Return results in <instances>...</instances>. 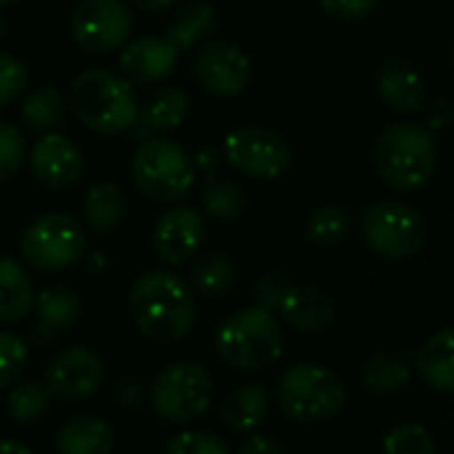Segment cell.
Here are the masks:
<instances>
[{
	"mask_svg": "<svg viewBox=\"0 0 454 454\" xmlns=\"http://www.w3.org/2000/svg\"><path fill=\"white\" fill-rule=\"evenodd\" d=\"M35 286L25 265L14 257H0V324H20L33 313Z\"/></svg>",
	"mask_w": 454,
	"mask_h": 454,
	"instance_id": "cell-25",
	"label": "cell"
},
{
	"mask_svg": "<svg viewBox=\"0 0 454 454\" xmlns=\"http://www.w3.org/2000/svg\"><path fill=\"white\" fill-rule=\"evenodd\" d=\"M30 361V348L22 334L0 329V390L12 387L17 380L25 377Z\"/></svg>",
	"mask_w": 454,
	"mask_h": 454,
	"instance_id": "cell-34",
	"label": "cell"
},
{
	"mask_svg": "<svg viewBox=\"0 0 454 454\" xmlns=\"http://www.w3.org/2000/svg\"><path fill=\"white\" fill-rule=\"evenodd\" d=\"M382 454H438V449L425 425L398 422L382 435Z\"/></svg>",
	"mask_w": 454,
	"mask_h": 454,
	"instance_id": "cell-33",
	"label": "cell"
},
{
	"mask_svg": "<svg viewBox=\"0 0 454 454\" xmlns=\"http://www.w3.org/2000/svg\"><path fill=\"white\" fill-rule=\"evenodd\" d=\"M107 380L105 358L83 345L65 348L46 366V385L54 398L65 403H83L94 398Z\"/></svg>",
	"mask_w": 454,
	"mask_h": 454,
	"instance_id": "cell-13",
	"label": "cell"
},
{
	"mask_svg": "<svg viewBox=\"0 0 454 454\" xmlns=\"http://www.w3.org/2000/svg\"><path fill=\"white\" fill-rule=\"evenodd\" d=\"M129 313L147 340L158 345L182 342L195 324L192 286L171 270H147L129 292Z\"/></svg>",
	"mask_w": 454,
	"mask_h": 454,
	"instance_id": "cell-1",
	"label": "cell"
},
{
	"mask_svg": "<svg viewBox=\"0 0 454 454\" xmlns=\"http://www.w3.org/2000/svg\"><path fill=\"white\" fill-rule=\"evenodd\" d=\"M129 4L137 6L145 14H163V12H168L176 4V0H129Z\"/></svg>",
	"mask_w": 454,
	"mask_h": 454,
	"instance_id": "cell-43",
	"label": "cell"
},
{
	"mask_svg": "<svg viewBox=\"0 0 454 454\" xmlns=\"http://www.w3.org/2000/svg\"><path fill=\"white\" fill-rule=\"evenodd\" d=\"M374 171L377 176L398 192H414L435 171L438 145L433 131L414 121L390 123L374 142Z\"/></svg>",
	"mask_w": 454,
	"mask_h": 454,
	"instance_id": "cell-2",
	"label": "cell"
},
{
	"mask_svg": "<svg viewBox=\"0 0 454 454\" xmlns=\"http://www.w3.org/2000/svg\"><path fill=\"white\" fill-rule=\"evenodd\" d=\"M364 247L387 260L401 262L414 257L425 244V219L422 214L401 200H377L369 203L358 222Z\"/></svg>",
	"mask_w": 454,
	"mask_h": 454,
	"instance_id": "cell-8",
	"label": "cell"
},
{
	"mask_svg": "<svg viewBox=\"0 0 454 454\" xmlns=\"http://www.w3.org/2000/svg\"><path fill=\"white\" fill-rule=\"evenodd\" d=\"M179 51L158 35H142L123 43L121 51V70L129 83L153 86L166 81L176 70Z\"/></svg>",
	"mask_w": 454,
	"mask_h": 454,
	"instance_id": "cell-17",
	"label": "cell"
},
{
	"mask_svg": "<svg viewBox=\"0 0 454 454\" xmlns=\"http://www.w3.org/2000/svg\"><path fill=\"white\" fill-rule=\"evenodd\" d=\"M380 0H318L324 14L337 22H358L377 9Z\"/></svg>",
	"mask_w": 454,
	"mask_h": 454,
	"instance_id": "cell-38",
	"label": "cell"
},
{
	"mask_svg": "<svg viewBox=\"0 0 454 454\" xmlns=\"http://www.w3.org/2000/svg\"><path fill=\"white\" fill-rule=\"evenodd\" d=\"M222 163V150L216 147H203L198 155H195V168L206 171V174H214Z\"/></svg>",
	"mask_w": 454,
	"mask_h": 454,
	"instance_id": "cell-42",
	"label": "cell"
},
{
	"mask_svg": "<svg viewBox=\"0 0 454 454\" xmlns=\"http://www.w3.org/2000/svg\"><path fill=\"white\" fill-rule=\"evenodd\" d=\"M70 107L75 118L99 137L129 131L139 110L131 83L102 67H91L75 75L70 86Z\"/></svg>",
	"mask_w": 454,
	"mask_h": 454,
	"instance_id": "cell-4",
	"label": "cell"
},
{
	"mask_svg": "<svg viewBox=\"0 0 454 454\" xmlns=\"http://www.w3.org/2000/svg\"><path fill=\"white\" fill-rule=\"evenodd\" d=\"M214 401V380L206 366L195 361L166 364L153 385L150 403L158 419L168 425H190L208 411Z\"/></svg>",
	"mask_w": 454,
	"mask_h": 454,
	"instance_id": "cell-7",
	"label": "cell"
},
{
	"mask_svg": "<svg viewBox=\"0 0 454 454\" xmlns=\"http://www.w3.org/2000/svg\"><path fill=\"white\" fill-rule=\"evenodd\" d=\"M131 179L147 200L174 203L192 190L195 160L179 142L168 137H150L139 142L131 158Z\"/></svg>",
	"mask_w": 454,
	"mask_h": 454,
	"instance_id": "cell-6",
	"label": "cell"
},
{
	"mask_svg": "<svg viewBox=\"0 0 454 454\" xmlns=\"http://www.w3.org/2000/svg\"><path fill=\"white\" fill-rule=\"evenodd\" d=\"M219 358L239 372H262L284 356V329L276 313L254 305L231 313L216 329Z\"/></svg>",
	"mask_w": 454,
	"mask_h": 454,
	"instance_id": "cell-3",
	"label": "cell"
},
{
	"mask_svg": "<svg viewBox=\"0 0 454 454\" xmlns=\"http://www.w3.org/2000/svg\"><path fill=\"white\" fill-rule=\"evenodd\" d=\"M113 401L123 409H137L145 401V382L137 374H123L113 385Z\"/></svg>",
	"mask_w": 454,
	"mask_h": 454,
	"instance_id": "cell-39",
	"label": "cell"
},
{
	"mask_svg": "<svg viewBox=\"0 0 454 454\" xmlns=\"http://www.w3.org/2000/svg\"><path fill=\"white\" fill-rule=\"evenodd\" d=\"M273 313L294 332L318 334L334 324L337 305L324 289L310 286V284H294L292 278H286V284L273 305Z\"/></svg>",
	"mask_w": 454,
	"mask_h": 454,
	"instance_id": "cell-16",
	"label": "cell"
},
{
	"mask_svg": "<svg viewBox=\"0 0 454 454\" xmlns=\"http://www.w3.org/2000/svg\"><path fill=\"white\" fill-rule=\"evenodd\" d=\"M163 454H233V449L227 446L224 438H219V435L211 433V430L187 427V430L174 433V435L166 441Z\"/></svg>",
	"mask_w": 454,
	"mask_h": 454,
	"instance_id": "cell-35",
	"label": "cell"
},
{
	"mask_svg": "<svg viewBox=\"0 0 454 454\" xmlns=\"http://www.w3.org/2000/svg\"><path fill=\"white\" fill-rule=\"evenodd\" d=\"M451 121H454V105H451V99H446V97L433 99V105L425 113V129L427 131H443Z\"/></svg>",
	"mask_w": 454,
	"mask_h": 454,
	"instance_id": "cell-41",
	"label": "cell"
},
{
	"mask_svg": "<svg viewBox=\"0 0 454 454\" xmlns=\"http://www.w3.org/2000/svg\"><path fill=\"white\" fill-rule=\"evenodd\" d=\"M0 454H33V449L17 438H4L0 441Z\"/></svg>",
	"mask_w": 454,
	"mask_h": 454,
	"instance_id": "cell-44",
	"label": "cell"
},
{
	"mask_svg": "<svg viewBox=\"0 0 454 454\" xmlns=\"http://www.w3.org/2000/svg\"><path fill=\"white\" fill-rule=\"evenodd\" d=\"M374 89L380 102L395 115H411L422 107V75L409 59L393 57L382 62L374 75Z\"/></svg>",
	"mask_w": 454,
	"mask_h": 454,
	"instance_id": "cell-18",
	"label": "cell"
},
{
	"mask_svg": "<svg viewBox=\"0 0 454 454\" xmlns=\"http://www.w3.org/2000/svg\"><path fill=\"white\" fill-rule=\"evenodd\" d=\"M190 67L195 83L216 99L239 97L252 83V59L241 46L231 41L200 43Z\"/></svg>",
	"mask_w": 454,
	"mask_h": 454,
	"instance_id": "cell-12",
	"label": "cell"
},
{
	"mask_svg": "<svg viewBox=\"0 0 454 454\" xmlns=\"http://www.w3.org/2000/svg\"><path fill=\"white\" fill-rule=\"evenodd\" d=\"M190 113V97L176 86L158 89L139 110L137 121L131 123L129 134L137 142H145L150 137H163L168 131H176Z\"/></svg>",
	"mask_w": 454,
	"mask_h": 454,
	"instance_id": "cell-19",
	"label": "cell"
},
{
	"mask_svg": "<svg viewBox=\"0 0 454 454\" xmlns=\"http://www.w3.org/2000/svg\"><path fill=\"white\" fill-rule=\"evenodd\" d=\"M14 4H20V0H0V9H9V6H14Z\"/></svg>",
	"mask_w": 454,
	"mask_h": 454,
	"instance_id": "cell-45",
	"label": "cell"
},
{
	"mask_svg": "<svg viewBox=\"0 0 454 454\" xmlns=\"http://www.w3.org/2000/svg\"><path fill=\"white\" fill-rule=\"evenodd\" d=\"M4 33H6V22H4V20H0V35H4Z\"/></svg>",
	"mask_w": 454,
	"mask_h": 454,
	"instance_id": "cell-46",
	"label": "cell"
},
{
	"mask_svg": "<svg viewBox=\"0 0 454 454\" xmlns=\"http://www.w3.org/2000/svg\"><path fill=\"white\" fill-rule=\"evenodd\" d=\"M129 214L126 192L115 182H97L83 198V219L94 236L115 233Z\"/></svg>",
	"mask_w": 454,
	"mask_h": 454,
	"instance_id": "cell-26",
	"label": "cell"
},
{
	"mask_svg": "<svg viewBox=\"0 0 454 454\" xmlns=\"http://www.w3.org/2000/svg\"><path fill=\"white\" fill-rule=\"evenodd\" d=\"M219 414H222V422L231 430L252 433L270 414V393L262 382H244L224 395Z\"/></svg>",
	"mask_w": 454,
	"mask_h": 454,
	"instance_id": "cell-23",
	"label": "cell"
},
{
	"mask_svg": "<svg viewBox=\"0 0 454 454\" xmlns=\"http://www.w3.org/2000/svg\"><path fill=\"white\" fill-rule=\"evenodd\" d=\"M54 449L57 454H113L115 430L97 414H78L57 427Z\"/></svg>",
	"mask_w": 454,
	"mask_h": 454,
	"instance_id": "cell-21",
	"label": "cell"
},
{
	"mask_svg": "<svg viewBox=\"0 0 454 454\" xmlns=\"http://www.w3.org/2000/svg\"><path fill=\"white\" fill-rule=\"evenodd\" d=\"M38 321L33 326V340L38 345L54 342L65 329H73L83 313V300L67 286H46L35 294L33 305Z\"/></svg>",
	"mask_w": 454,
	"mask_h": 454,
	"instance_id": "cell-20",
	"label": "cell"
},
{
	"mask_svg": "<svg viewBox=\"0 0 454 454\" xmlns=\"http://www.w3.org/2000/svg\"><path fill=\"white\" fill-rule=\"evenodd\" d=\"M350 224H353V219H350L348 208L326 203V206H318L316 211H310V216L305 219V239L313 247L332 249L348 239Z\"/></svg>",
	"mask_w": 454,
	"mask_h": 454,
	"instance_id": "cell-32",
	"label": "cell"
},
{
	"mask_svg": "<svg viewBox=\"0 0 454 454\" xmlns=\"http://www.w3.org/2000/svg\"><path fill=\"white\" fill-rule=\"evenodd\" d=\"M276 401L284 417L302 425H321L334 419L348 403L345 382L326 366L294 364L276 385Z\"/></svg>",
	"mask_w": 454,
	"mask_h": 454,
	"instance_id": "cell-5",
	"label": "cell"
},
{
	"mask_svg": "<svg viewBox=\"0 0 454 454\" xmlns=\"http://www.w3.org/2000/svg\"><path fill=\"white\" fill-rule=\"evenodd\" d=\"M451 70H454V51H451Z\"/></svg>",
	"mask_w": 454,
	"mask_h": 454,
	"instance_id": "cell-47",
	"label": "cell"
},
{
	"mask_svg": "<svg viewBox=\"0 0 454 454\" xmlns=\"http://www.w3.org/2000/svg\"><path fill=\"white\" fill-rule=\"evenodd\" d=\"M414 372L435 393H454V326L430 334L414 353Z\"/></svg>",
	"mask_w": 454,
	"mask_h": 454,
	"instance_id": "cell-22",
	"label": "cell"
},
{
	"mask_svg": "<svg viewBox=\"0 0 454 454\" xmlns=\"http://www.w3.org/2000/svg\"><path fill=\"white\" fill-rule=\"evenodd\" d=\"M25 89H27L25 65L17 57L0 51V107L14 105L25 94Z\"/></svg>",
	"mask_w": 454,
	"mask_h": 454,
	"instance_id": "cell-37",
	"label": "cell"
},
{
	"mask_svg": "<svg viewBox=\"0 0 454 454\" xmlns=\"http://www.w3.org/2000/svg\"><path fill=\"white\" fill-rule=\"evenodd\" d=\"M25 134L17 126L0 121V182H9L20 174V168L25 166Z\"/></svg>",
	"mask_w": 454,
	"mask_h": 454,
	"instance_id": "cell-36",
	"label": "cell"
},
{
	"mask_svg": "<svg viewBox=\"0 0 454 454\" xmlns=\"http://www.w3.org/2000/svg\"><path fill=\"white\" fill-rule=\"evenodd\" d=\"M22 123L35 131V134H49L57 131L67 115V97L57 86H41L33 89L25 102H22Z\"/></svg>",
	"mask_w": 454,
	"mask_h": 454,
	"instance_id": "cell-30",
	"label": "cell"
},
{
	"mask_svg": "<svg viewBox=\"0 0 454 454\" xmlns=\"http://www.w3.org/2000/svg\"><path fill=\"white\" fill-rule=\"evenodd\" d=\"M236 281H239V268L231 254H222V252L203 254L190 268V286L200 297H208V300L224 297L236 286Z\"/></svg>",
	"mask_w": 454,
	"mask_h": 454,
	"instance_id": "cell-28",
	"label": "cell"
},
{
	"mask_svg": "<svg viewBox=\"0 0 454 454\" xmlns=\"http://www.w3.org/2000/svg\"><path fill=\"white\" fill-rule=\"evenodd\" d=\"M30 171L51 190H70L86 174V155L75 139L49 131L30 150Z\"/></svg>",
	"mask_w": 454,
	"mask_h": 454,
	"instance_id": "cell-15",
	"label": "cell"
},
{
	"mask_svg": "<svg viewBox=\"0 0 454 454\" xmlns=\"http://www.w3.org/2000/svg\"><path fill=\"white\" fill-rule=\"evenodd\" d=\"M86 249H89L86 227L65 211H51L33 219L25 227L20 241L22 260L41 273H59L73 268L75 262L83 260Z\"/></svg>",
	"mask_w": 454,
	"mask_h": 454,
	"instance_id": "cell-9",
	"label": "cell"
},
{
	"mask_svg": "<svg viewBox=\"0 0 454 454\" xmlns=\"http://www.w3.org/2000/svg\"><path fill=\"white\" fill-rule=\"evenodd\" d=\"M206 239V222L192 206H174L153 224L150 247L163 265L190 262Z\"/></svg>",
	"mask_w": 454,
	"mask_h": 454,
	"instance_id": "cell-14",
	"label": "cell"
},
{
	"mask_svg": "<svg viewBox=\"0 0 454 454\" xmlns=\"http://www.w3.org/2000/svg\"><path fill=\"white\" fill-rule=\"evenodd\" d=\"M216 30V9L208 0H190L176 14V20L166 27V41L182 54L200 43H206Z\"/></svg>",
	"mask_w": 454,
	"mask_h": 454,
	"instance_id": "cell-27",
	"label": "cell"
},
{
	"mask_svg": "<svg viewBox=\"0 0 454 454\" xmlns=\"http://www.w3.org/2000/svg\"><path fill=\"white\" fill-rule=\"evenodd\" d=\"M51 390L43 380H17L12 387H9V398H6V406H9V414L22 422V425H33L38 419H43L51 409Z\"/></svg>",
	"mask_w": 454,
	"mask_h": 454,
	"instance_id": "cell-31",
	"label": "cell"
},
{
	"mask_svg": "<svg viewBox=\"0 0 454 454\" xmlns=\"http://www.w3.org/2000/svg\"><path fill=\"white\" fill-rule=\"evenodd\" d=\"M200 203L216 222H239L247 211V192L236 179L208 174L200 184Z\"/></svg>",
	"mask_w": 454,
	"mask_h": 454,
	"instance_id": "cell-29",
	"label": "cell"
},
{
	"mask_svg": "<svg viewBox=\"0 0 454 454\" xmlns=\"http://www.w3.org/2000/svg\"><path fill=\"white\" fill-rule=\"evenodd\" d=\"M134 27L126 0H81L70 17V33L83 51L110 54L121 49Z\"/></svg>",
	"mask_w": 454,
	"mask_h": 454,
	"instance_id": "cell-11",
	"label": "cell"
},
{
	"mask_svg": "<svg viewBox=\"0 0 454 454\" xmlns=\"http://www.w3.org/2000/svg\"><path fill=\"white\" fill-rule=\"evenodd\" d=\"M224 158L239 174L260 182L278 179L292 166L289 142L268 126H239L224 137Z\"/></svg>",
	"mask_w": 454,
	"mask_h": 454,
	"instance_id": "cell-10",
	"label": "cell"
},
{
	"mask_svg": "<svg viewBox=\"0 0 454 454\" xmlns=\"http://www.w3.org/2000/svg\"><path fill=\"white\" fill-rule=\"evenodd\" d=\"M239 454H286V449L281 446L278 438L268 435V433H247V438L239 443Z\"/></svg>",
	"mask_w": 454,
	"mask_h": 454,
	"instance_id": "cell-40",
	"label": "cell"
},
{
	"mask_svg": "<svg viewBox=\"0 0 454 454\" xmlns=\"http://www.w3.org/2000/svg\"><path fill=\"white\" fill-rule=\"evenodd\" d=\"M414 372V353L401 350V353H372L364 366H361V387L369 395H393L403 390L411 380Z\"/></svg>",
	"mask_w": 454,
	"mask_h": 454,
	"instance_id": "cell-24",
	"label": "cell"
}]
</instances>
